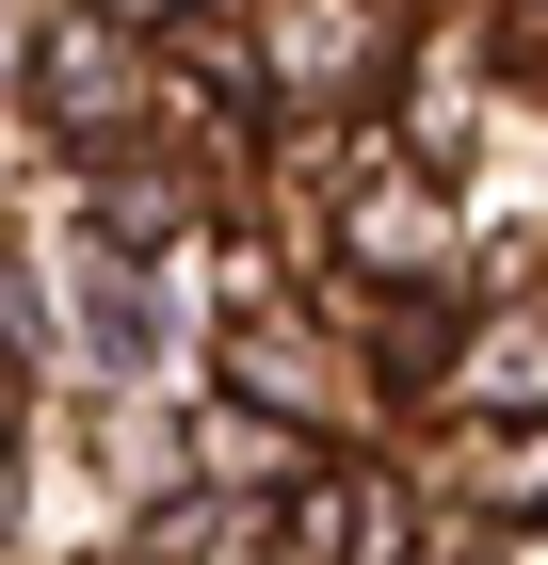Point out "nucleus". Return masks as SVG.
Instances as JSON below:
<instances>
[{
    "mask_svg": "<svg viewBox=\"0 0 548 565\" xmlns=\"http://www.w3.org/2000/svg\"><path fill=\"white\" fill-rule=\"evenodd\" d=\"M468 404L484 420H548V307L501 323V340H468Z\"/></svg>",
    "mask_w": 548,
    "mask_h": 565,
    "instance_id": "5",
    "label": "nucleus"
},
{
    "mask_svg": "<svg viewBox=\"0 0 548 565\" xmlns=\"http://www.w3.org/2000/svg\"><path fill=\"white\" fill-rule=\"evenodd\" d=\"M291 550L307 565H404V550H420V484H404V469H323L291 501Z\"/></svg>",
    "mask_w": 548,
    "mask_h": 565,
    "instance_id": "2",
    "label": "nucleus"
},
{
    "mask_svg": "<svg viewBox=\"0 0 548 565\" xmlns=\"http://www.w3.org/2000/svg\"><path fill=\"white\" fill-rule=\"evenodd\" d=\"M226 372H243V404H275V420H307V404H323V372H339V355H323V340H291V323L258 307L243 340H226Z\"/></svg>",
    "mask_w": 548,
    "mask_h": 565,
    "instance_id": "4",
    "label": "nucleus"
},
{
    "mask_svg": "<svg viewBox=\"0 0 548 565\" xmlns=\"http://www.w3.org/2000/svg\"><path fill=\"white\" fill-rule=\"evenodd\" d=\"M275 65H291L307 97H355L387 65V0H275Z\"/></svg>",
    "mask_w": 548,
    "mask_h": 565,
    "instance_id": "3",
    "label": "nucleus"
},
{
    "mask_svg": "<svg viewBox=\"0 0 548 565\" xmlns=\"http://www.w3.org/2000/svg\"><path fill=\"white\" fill-rule=\"evenodd\" d=\"M33 114L65 146H129V114H146V49L114 33V17H49L33 33Z\"/></svg>",
    "mask_w": 548,
    "mask_h": 565,
    "instance_id": "1",
    "label": "nucleus"
}]
</instances>
